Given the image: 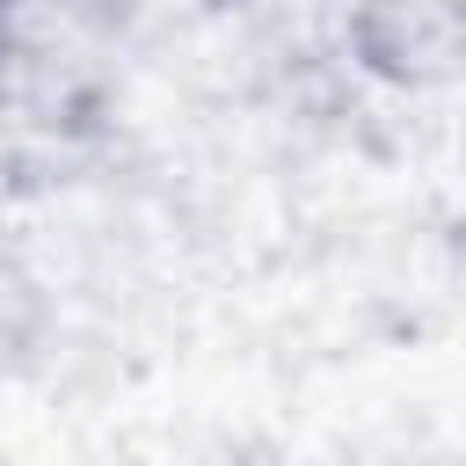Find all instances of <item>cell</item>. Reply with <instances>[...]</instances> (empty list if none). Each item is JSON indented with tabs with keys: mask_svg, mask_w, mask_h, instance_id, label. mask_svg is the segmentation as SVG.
Returning <instances> with one entry per match:
<instances>
[{
	"mask_svg": "<svg viewBox=\"0 0 466 466\" xmlns=\"http://www.w3.org/2000/svg\"><path fill=\"white\" fill-rule=\"evenodd\" d=\"M131 0H0V116L29 138H80L116 109Z\"/></svg>",
	"mask_w": 466,
	"mask_h": 466,
	"instance_id": "cell-1",
	"label": "cell"
},
{
	"mask_svg": "<svg viewBox=\"0 0 466 466\" xmlns=\"http://www.w3.org/2000/svg\"><path fill=\"white\" fill-rule=\"evenodd\" d=\"M335 51L386 95L466 80V0H335Z\"/></svg>",
	"mask_w": 466,
	"mask_h": 466,
	"instance_id": "cell-2",
	"label": "cell"
},
{
	"mask_svg": "<svg viewBox=\"0 0 466 466\" xmlns=\"http://www.w3.org/2000/svg\"><path fill=\"white\" fill-rule=\"evenodd\" d=\"M36 328H44V291H36V277H29L15 255H0V379L29 357Z\"/></svg>",
	"mask_w": 466,
	"mask_h": 466,
	"instance_id": "cell-3",
	"label": "cell"
}]
</instances>
